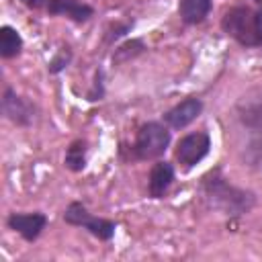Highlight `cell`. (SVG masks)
I'll use <instances>...</instances> for the list:
<instances>
[{
    "label": "cell",
    "mask_w": 262,
    "mask_h": 262,
    "mask_svg": "<svg viewBox=\"0 0 262 262\" xmlns=\"http://www.w3.org/2000/svg\"><path fill=\"white\" fill-rule=\"evenodd\" d=\"M2 113L8 121H12L18 127H29L35 119V106L20 94H16L14 88H4L2 94Z\"/></svg>",
    "instance_id": "6"
},
{
    "label": "cell",
    "mask_w": 262,
    "mask_h": 262,
    "mask_svg": "<svg viewBox=\"0 0 262 262\" xmlns=\"http://www.w3.org/2000/svg\"><path fill=\"white\" fill-rule=\"evenodd\" d=\"M170 131L166 125L158 123V121H149L145 125H141V129L137 131L135 143H133V154L137 160H156L160 158L168 145H170Z\"/></svg>",
    "instance_id": "3"
},
{
    "label": "cell",
    "mask_w": 262,
    "mask_h": 262,
    "mask_svg": "<svg viewBox=\"0 0 262 262\" xmlns=\"http://www.w3.org/2000/svg\"><path fill=\"white\" fill-rule=\"evenodd\" d=\"M145 51V45L141 39H131V41H125L123 45H119L113 53V63H123V61H129L133 57H137L139 53Z\"/></svg>",
    "instance_id": "14"
},
{
    "label": "cell",
    "mask_w": 262,
    "mask_h": 262,
    "mask_svg": "<svg viewBox=\"0 0 262 262\" xmlns=\"http://www.w3.org/2000/svg\"><path fill=\"white\" fill-rule=\"evenodd\" d=\"M86 151H88V143L86 139H74L63 156V164L68 170L72 172H82L86 168Z\"/></svg>",
    "instance_id": "12"
},
{
    "label": "cell",
    "mask_w": 262,
    "mask_h": 262,
    "mask_svg": "<svg viewBox=\"0 0 262 262\" xmlns=\"http://www.w3.org/2000/svg\"><path fill=\"white\" fill-rule=\"evenodd\" d=\"M203 111V100L201 98H184L178 104H174L166 115H164V123L172 129H184L186 125H190Z\"/></svg>",
    "instance_id": "8"
},
{
    "label": "cell",
    "mask_w": 262,
    "mask_h": 262,
    "mask_svg": "<svg viewBox=\"0 0 262 262\" xmlns=\"http://www.w3.org/2000/svg\"><path fill=\"white\" fill-rule=\"evenodd\" d=\"M72 61V49L66 45V47H61L55 55H53V59L49 61V74H59L61 70H66L68 68V63Z\"/></svg>",
    "instance_id": "15"
},
{
    "label": "cell",
    "mask_w": 262,
    "mask_h": 262,
    "mask_svg": "<svg viewBox=\"0 0 262 262\" xmlns=\"http://www.w3.org/2000/svg\"><path fill=\"white\" fill-rule=\"evenodd\" d=\"M211 6L213 0H180L178 14L186 25H199L209 16Z\"/></svg>",
    "instance_id": "11"
},
{
    "label": "cell",
    "mask_w": 262,
    "mask_h": 262,
    "mask_svg": "<svg viewBox=\"0 0 262 262\" xmlns=\"http://www.w3.org/2000/svg\"><path fill=\"white\" fill-rule=\"evenodd\" d=\"M63 221L70 223V225H76V227H82L86 229L88 233H92L94 237H98L100 242H108L113 239L115 235V229H117V223L111 221V219H104V217H94L84 203L80 201H72L66 211H63Z\"/></svg>",
    "instance_id": "4"
},
{
    "label": "cell",
    "mask_w": 262,
    "mask_h": 262,
    "mask_svg": "<svg viewBox=\"0 0 262 262\" xmlns=\"http://www.w3.org/2000/svg\"><path fill=\"white\" fill-rule=\"evenodd\" d=\"M201 190H203V196L209 203V207L221 211L223 215L248 213L256 203L254 192L229 184L227 178H223L219 170H213L203 178Z\"/></svg>",
    "instance_id": "2"
},
{
    "label": "cell",
    "mask_w": 262,
    "mask_h": 262,
    "mask_svg": "<svg viewBox=\"0 0 262 262\" xmlns=\"http://www.w3.org/2000/svg\"><path fill=\"white\" fill-rule=\"evenodd\" d=\"M23 49V37L18 35V31L10 25H4L0 29V55L4 59H10L14 55H18Z\"/></svg>",
    "instance_id": "13"
},
{
    "label": "cell",
    "mask_w": 262,
    "mask_h": 262,
    "mask_svg": "<svg viewBox=\"0 0 262 262\" xmlns=\"http://www.w3.org/2000/svg\"><path fill=\"white\" fill-rule=\"evenodd\" d=\"M47 12L57 14V16H66L74 23H86L94 16V8L82 0H49Z\"/></svg>",
    "instance_id": "9"
},
{
    "label": "cell",
    "mask_w": 262,
    "mask_h": 262,
    "mask_svg": "<svg viewBox=\"0 0 262 262\" xmlns=\"http://www.w3.org/2000/svg\"><path fill=\"white\" fill-rule=\"evenodd\" d=\"M221 29L244 47L262 45V0H242L229 6L221 18Z\"/></svg>",
    "instance_id": "1"
},
{
    "label": "cell",
    "mask_w": 262,
    "mask_h": 262,
    "mask_svg": "<svg viewBox=\"0 0 262 262\" xmlns=\"http://www.w3.org/2000/svg\"><path fill=\"white\" fill-rule=\"evenodd\" d=\"M27 8H33V10H39V8H47L49 0H20Z\"/></svg>",
    "instance_id": "17"
},
{
    "label": "cell",
    "mask_w": 262,
    "mask_h": 262,
    "mask_svg": "<svg viewBox=\"0 0 262 262\" xmlns=\"http://www.w3.org/2000/svg\"><path fill=\"white\" fill-rule=\"evenodd\" d=\"M211 149V137L207 131H194L184 135L178 145H176V160L182 168H192L196 166Z\"/></svg>",
    "instance_id": "5"
},
{
    "label": "cell",
    "mask_w": 262,
    "mask_h": 262,
    "mask_svg": "<svg viewBox=\"0 0 262 262\" xmlns=\"http://www.w3.org/2000/svg\"><path fill=\"white\" fill-rule=\"evenodd\" d=\"M129 29H131V25H129V23H115V25H111V27L106 29L104 43H115V41H117V39H121Z\"/></svg>",
    "instance_id": "16"
},
{
    "label": "cell",
    "mask_w": 262,
    "mask_h": 262,
    "mask_svg": "<svg viewBox=\"0 0 262 262\" xmlns=\"http://www.w3.org/2000/svg\"><path fill=\"white\" fill-rule=\"evenodd\" d=\"M174 182V166L170 162H156L149 170V178H147V192L151 199H162L170 184Z\"/></svg>",
    "instance_id": "10"
},
{
    "label": "cell",
    "mask_w": 262,
    "mask_h": 262,
    "mask_svg": "<svg viewBox=\"0 0 262 262\" xmlns=\"http://www.w3.org/2000/svg\"><path fill=\"white\" fill-rule=\"evenodd\" d=\"M6 223L25 242H35L43 233V229L47 225V217L41 211H35V213H10Z\"/></svg>",
    "instance_id": "7"
}]
</instances>
